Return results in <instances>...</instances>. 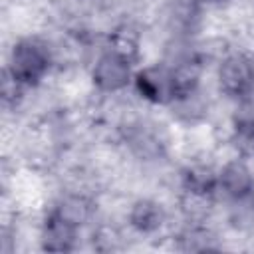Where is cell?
Segmentation results:
<instances>
[{
  "instance_id": "1",
  "label": "cell",
  "mask_w": 254,
  "mask_h": 254,
  "mask_svg": "<svg viewBox=\"0 0 254 254\" xmlns=\"http://www.w3.org/2000/svg\"><path fill=\"white\" fill-rule=\"evenodd\" d=\"M54 56L50 46L40 38H22L18 40L8 54L6 69L16 81L26 87L38 85L50 73Z\"/></svg>"
},
{
  "instance_id": "2",
  "label": "cell",
  "mask_w": 254,
  "mask_h": 254,
  "mask_svg": "<svg viewBox=\"0 0 254 254\" xmlns=\"http://www.w3.org/2000/svg\"><path fill=\"white\" fill-rule=\"evenodd\" d=\"M220 93L230 99L244 101L254 93V58L246 52L226 54L216 71Z\"/></svg>"
},
{
  "instance_id": "3",
  "label": "cell",
  "mask_w": 254,
  "mask_h": 254,
  "mask_svg": "<svg viewBox=\"0 0 254 254\" xmlns=\"http://www.w3.org/2000/svg\"><path fill=\"white\" fill-rule=\"evenodd\" d=\"M133 58L107 48L101 52L91 65V83L101 93H117L133 83Z\"/></svg>"
},
{
  "instance_id": "4",
  "label": "cell",
  "mask_w": 254,
  "mask_h": 254,
  "mask_svg": "<svg viewBox=\"0 0 254 254\" xmlns=\"http://www.w3.org/2000/svg\"><path fill=\"white\" fill-rule=\"evenodd\" d=\"M141 99L153 105H171V75L169 65L155 64L143 69H137L131 83Z\"/></svg>"
},
{
  "instance_id": "5",
  "label": "cell",
  "mask_w": 254,
  "mask_h": 254,
  "mask_svg": "<svg viewBox=\"0 0 254 254\" xmlns=\"http://www.w3.org/2000/svg\"><path fill=\"white\" fill-rule=\"evenodd\" d=\"M218 194L230 202L254 194V171L246 159L236 157L218 169Z\"/></svg>"
},
{
  "instance_id": "6",
  "label": "cell",
  "mask_w": 254,
  "mask_h": 254,
  "mask_svg": "<svg viewBox=\"0 0 254 254\" xmlns=\"http://www.w3.org/2000/svg\"><path fill=\"white\" fill-rule=\"evenodd\" d=\"M171 75V103L189 95L198 93L200 89V77H202V64L194 56L179 58L175 64L169 65Z\"/></svg>"
},
{
  "instance_id": "7",
  "label": "cell",
  "mask_w": 254,
  "mask_h": 254,
  "mask_svg": "<svg viewBox=\"0 0 254 254\" xmlns=\"http://www.w3.org/2000/svg\"><path fill=\"white\" fill-rule=\"evenodd\" d=\"M79 228L71 226L56 212H48L40 228V246L46 252H69L75 248Z\"/></svg>"
},
{
  "instance_id": "8",
  "label": "cell",
  "mask_w": 254,
  "mask_h": 254,
  "mask_svg": "<svg viewBox=\"0 0 254 254\" xmlns=\"http://www.w3.org/2000/svg\"><path fill=\"white\" fill-rule=\"evenodd\" d=\"M167 222V212L155 198H137L127 212V224L143 236L155 234Z\"/></svg>"
},
{
  "instance_id": "9",
  "label": "cell",
  "mask_w": 254,
  "mask_h": 254,
  "mask_svg": "<svg viewBox=\"0 0 254 254\" xmlns=\"http://www.w3.org/2000/svg\"><path fill=\"white\" fill-rule=\"evenodd\" d=\"M52 212H56L60 218H64L71 226L81 228L83 224H87L93 218L95 204L89 196H85L81 192H67V194L60 196V200L54 204Z\"/></svg>"
},
{
  "instance_id": "10",
  "label": "cell",
  "mask_w": 254,
  "mask_h": 254,
  "mask_svg": "<svg viewBox=\"0 0 254 254\" xmlns=\"http://www.w3.org/2000/svg\"><path fill=\"white\" fill-rule=\"evenodd\" d=\"M183 192L216 196L218 194V171L208 165H189L181 175Z\"/></svg>"
},
{
  "instance_id": "11",
  "label": "cell",
  "mask_w": 254,
  "mask_h": 254,
  "mask_svg": "<svg viewBox=\"0 0 254 254\" xmlns=\"http://www.w3.org/2000/svg\"><path fill=\"white\" fill-rule=\"evenodd\" d=\"M230 141L238 157L246 161L254 159V115H240L234 121Z\"/></svg>"
},
{
  "instance_id": "12",
  "label": "cell",
  "mask_w": 254,
  "mask_h": 254,
  "mask_svg": "<svg viewBox=\"0 0 254 254\" xmlns=\"http://www.w3.org/2000/svg\"><path fill=\"white\" fill-rule=\"evenodd\" d=\"M181 240L185 242V250H194V252H202V250H212L216 248L214 244V238L208 230L200 228L198 222H192L183 234H181Z\"/></svg>"
}]
</instances>
